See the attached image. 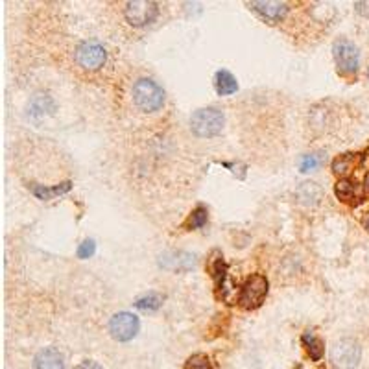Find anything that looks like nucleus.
Returning <instances> with one entry per match:
<instances>
[{
	"mask_svg": "<svg viewBox=\"0 0 369 369\" xmlns=\"http://www.w3.org/2000/svg\"><path fill=\"white\" fill-rule=\"evenodd\" d=\"M133 101L144 113H153L165 106V91L153 79L141 78L133 85Z\"/></svg>",
	"mask_w": 369,
	"mask_h": 369,
	"instance_id": "1",
	"label": "nucleus"
},
{
	"mask_svg": "<svg viewBox=\"0 0 369 369\" xmlns=\"http://www.w3.org/2000/svg\"><path fill=\"white\" fill-rule=\"evenodd\" d=\"M226 124V119H224V113L216 107H203L198 109L190 119V129L196 137L209 138L216 137L218 133H221Z\"/></svg>",
	"mask_w": 369,
	"mask_h": 369,
	"instance_id": "2",
	"label": "nucleus"
},
{
	"mask_svg": "<svg viewBox=\"0 0 369 369\" xmlns=\"http://www.w3.org/2000/svg\"><path fill=\"white\" fill-rule=\"evenodd\" d=\"M362 358L358 341L343 338L331 347V362L336 369H355Z\"/></svg>",
	"mask_w": 369,
	"mask_h": 369,
	"instance_id": "3",
	"label": "nucleus"
},
{
	"mask_svg": "<svg viewBox=\"0 0 369 369\" xmlns=\"http://www.w3.org/2000/svg\"><path fill=\"white\" fill-rule=\"evenodd\" d=\"M268 279L260 273H255L244 282L242 286V292H240V297H238V303L242 309L246 310H253L257 307L264 303L268 295Z\"/></svg>",
	"mask_w": 369,
	"mask_h": 369,
	"instance_id": "4",
	"label": "nucleus"
},
{
	"mask_svg": "<svg viewBox=\"0 0 369 369\" xmlns=\"http://www.w3.org/2000/svg\"><path fill=\"white\" fill-rule=\"evenodd\" d=\"M332 55H334L336 67L341 74H346V76L356 74L360 63V52L355 43H351L349 39H338L332 45Z\"/></svg>",
	"mask_w": 369,
	"mask_h": 369,
	"instance_id": "5",
	"label": "nucleus"
},
{
	"mask_svg": "<svg viewBox=\"0 0 369 369\" xmlns=\"http://www.w3.org/2000/svg\"><path fill=\"white\" fill-rule=\"evenodd\" d=\"M124 15L126 21L131 26H148V24H152L157 18L159 8H157V4L152 2V0H135V2H128L126 4Z\"/></svg>",
	"mask_w": 369,
	"mask_h": 369,
	"instance_id": "6",
	"label": "nucleus"
},
{
	"mask_svg": "<svg viewBox=\"0 0 369 369\" xmlns=\"http://www.w3.org/2000/svg\"><path fill=\"white\" fill-rule=\"evenodd\" d=\"M107 60L106 48L97 41H85L76 48V61L85 70H98Z\"/></svg>",
	"mask_w": 369,
	"mask_h": 369,
	"instance_id": "7",
	"label": "nucleus"
},
{
	"mask_svg": "<svg viewBox=\"0 0 369 369\" xmlns=\"http://www.w3.org/2000/svg\"><path fill=\"white\" fill-rule=\"evenodd\" d=\"M141 323L131 312H119L109 319V332L116 341H129L137 336Z\"/></svg>",
	"mask_w": 369,
	"mask_h": 369,
	"instance_id": "8",
	"label": "nucleus"
},
{
	"mask_svg": "<svg viewBox=\"0 0 369 369\" xmlns=\"http://www.w3.org/2000/svg\"><path fill=\"white\" fill-rule=\"evenodd\" d=\"M251 9L257 11L264 21L279 23L286 13H288V4L286 2H273V0H260V2H251Z\"/></svg>",
	"mask_w": 369,
	"mask_h": 369,
	"instance_id": "9",
	"label": "nucleus"
},
{
	"mask_svg": "<svg viewBox=\"0 0 369 369\" xmlns=\"http://www.w3.org/2000/svg\"><path fill=\"white\" fill-rule=\"evenodd\" d=\"M163 268L172 270V272H187L196 264V257L184 251H172V253H165L159 260Z\"/></svg>",
	"mask_w": 369,
	"mask_h": 369,
	"instance_id": "10",
	"label": "nucleus"
},
{
	"mask_svg": "<svg viewBox=\"0 0 369 369\" xmlns=\"http://www.w3.org/2000/svg\"><path fill=\"white\" fill-rule=\"evenodd\" d=\"M336 190V196L340 202L343 203H351V205H356L364 199V190L360 187L356 181L353 180H340L334 187Z\"/></svg>",
	"mask_w": 369,
	"mask_h": 369,
	"instance_id": "11",
	"label": "nucleus"
},
{
	"mask_svg": "<svg viewBox=\"0 0 369 369\" xmlns=\"http://www.w3.org/2000/svg\"><path fill=\"white\" fill-rule=\"evenodd\" d=\"M65 358L55 347H46L35 356V369H63Z\"/></svg>",
	"mask_w": 369,
	"mask_h": 369,
	"instance_id": "12",
	"label": "nucleus"
},
{
	"mask_svg": "<svg viewBox=\"0 0 369 369\" xmlns=\"http://www.w3.org/2000/svg\"><path fill=\"white\" fill-rule=\"evenodd\" d=\"M214 89L220 97H229V94L238 91V82L229 70H218L216 76H214Z\"/></svg>",
	"mask_w": 369,
	"mask_h": 369,
	"instance_id": "13",
	"label": "nucleus"
},
{
	"mask_svg": "<svg viewBox=\"0 0 369 369\" xmlns=\"http://www.w3.org/2000/svg\"><path fill=\"white\" fill-rule=\"evenodd\" d=\"M321 189L319 184L316 183H303L299 189L295 190V196L299 199V203L307 205V207H312V205H318L319 199H321Z\"/></svg>",
	"mask_w": 369,
	"mask_h": 369,
	"instance_id": "14",
	"label": "nucleus"
},
{
	"mask_svg": "<svg viewBox=\"0 0 369 369\" xmlns=\"http://www.w3.org/2000/svg\"><path fill=\"white\" fill-rule=\"evenodd\" d=\"M356 163H358V155H355V153L340 155L332 161V172L340 175V177H346V175H349L351 172L355 170Z\"/></svg>",
	"mask_w": 369,
	"mask_h": 369,
	"instance_id": "15",
	"label": "nucleus"
},
{
	"mask_svg": "<svg viewBox=\"0 0 369 369\" xmlns=\"http://www.w3.org/2000/svg\"><path fill=\"white\" fill-rule=\"evenodd\" d=\"M70 190V181H65V183L57 184V187H41V184H32V192L35 194L39 199H54L55 196H61V194L69 192Z\"/></svg>",
	"mask_w": 369,
	"mask_h": 369,
	"instance_id": "16",
	"label": "nucleus"
},
{
	"mask_svg": "<svg viewBox=\"0 0 369 369\" xmlns=\"http://www.w3.org/2000/svg\"><path fill=\"white\" fill-rule=\"evenodd\" d=\"M303 343L304 347H307V351H309V355L312 360H319L323 356V341L319 340V338H316L314 334H310V332H307V334H303Z\"/></svg>",
	"mask_w": 369,
	"mask_h": 369,
	"instance_id": "17",
	"label": "nucleus"
},
{
	"mask_svg": "<svg viewBox=\"0 0 369 369\" xmlns=\"http://www.w3.org/2000/svg\"><path fill=\"white\" fill-rule=\"evenodd\" d=\"M161 295L153 294V292H150V294H146L144 297H141V299H137V303H135V307L141 310H155L161 307Z\"/></svg>",
	"mask_w": 369,
	"mask_h": 369,
	"instance_id": "18",
	"label": "nucleus"
},
{
	"mask_svg": "<svg viewBox=\"0 0 369 369\" xmlns=\"http://www.w3.org/2000/svg\"><path fill=\"white\" fill-rule=\"evenodd\" d=\"M184 369H212L211 358L207 355H192L187 362H184Z\"/></svg>",
	"mask_w": 369,
	"mask_h": 369,
	"instance_id": "19",
	"label": "nucleus"
},
{
	"mask_svg": "<svg viewBox=\"0 0 369 369\" xmlns=\"http://www.w3.org/2000/svg\"><path fill=\"white\" fill-rule=\"evenodd\" d=\"M207 216H209L207 209L198 207L196 211L192 212V216H190L189 227L190 229H198V227H203L205 226V221H207Z\"/></svg>",
	"mask_w": 369,
	"mask_h": 369,
	"instance_id": "20",
	"label": "nucleus"
},
{
	"mask_svg": "<svg viewBox=\"0 0 369 369\" xmlns=\"http://www.w3.org/2000/svg\"><path fill=\"white\" fill-rule=\"evenodd\" d=\"M94 249H97V244H94V240H85L83 244H79L78 257L79 258L92 257V255H94Z\"/></svg>",
	"mask_w": 369,
	"mask_h": 369,
	"instance_id": "21",
	"label": "nucleus"
},
{
	"mask_svg": "<svg viewBox=\"0 0 369 369\" xmlns=\"http://www.w3.org/2000/svg\"><path fill=\"white\" fill-rule=\"evenodd\" d=\"M318 165H319L318 155H307L303 159V163H301V170L309 172V170H312V168H316Z\"/></svg>",
	"mask_w": 369,
	"mask_h": 369,
	"instance_id": "22",
	"label": "nucleus"
},
{
	"mask_svg": "<svg viewBox=\"0 0 369 369\" xmlns=\"http://www.w3.org/2000/svg\"><path fill=\"white\" fill-rule=\"evenodd\" d=\"M74 369H104V368H101L98 362H94V360H83L82 364H78Z\"/></svg>",
	"mask_w": 369,
	"mask_h": 369,
	"instance_id": "23",
	"label": "nucleus"
},
{
	"mask_svg": "<svg viewBox=\"0 0 369 369\" xmlns=\"http://www.w3.org/2000/svg\"><path fill=\"white\" fill-rule=\"evenodd\" d=\"M355 8H356V13L369 17V2H356Z\"/></svg>",
	"mask_w": 369,
	"mask_h": 369,
	"instance_id": "24",
	"label": "nucleus"
},
{
	"mask_svg": "<svg viewBox=\"0 0 369 369\" xmlns=\"http://www.w3.org/2000/svg\"><path fill=\"white\" fill-rule=\"evenodd\" d=\"M362 224H364V227H365V229L369 231V211L365 212V214H364V218H362Z\"/></svg>",
	"mask_w": 369,
	"mask_h": 369,
	"instance_id": "25",
	"label": "nucleus"
},
{
	"mask_svg": "<svg viewBox=\"0 0 369 369\" xmlns=\"http://www.w3.org/2000/svg\"><path fill=\"white\" fill-rule=\"evenodd\" d=\"M364 187H365V190H368V192H369V174L368 175H365V181H364Z\"/></svg>",
	"mask_w": 369,
	"mask_h": 369,
	"instance_id": "26",
	"label": "nucleus"
},
{
	"mask_svg": "<svg viewBox=\"0 0 369 369\" xmlns=\"http://www.w3.org/2000/svg\"><path fill=\"white\" fill-rule=\"evenodd\" d=\"M368 78H369V70H368Z\"/></svg>",
	"mask_w": 369,
	"mask_h": 369,
	"instance_id": "27",
	"label": "nucleus"
}]
</instances>
